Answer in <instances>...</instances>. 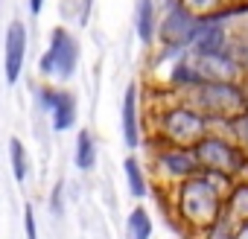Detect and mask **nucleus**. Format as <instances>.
<instances>
[{
	"instance_id": "f257e3e1",
	"label": "nucleus",
	"mask_w": 248,
	"mask_h": 239,
	"mask_svg": "<svg viewBox=\"0 0 248 239\" xmlns=\"http://www.w3.org/2000/svg\"><path fill=\"white\" fill-rule=\"evenodd\" d=\"M231 187H233V178H225L216 172H199L181 181L172 193L175 219H181L193 233L207 230L213 222L225 216V195Z\"/></svg>"
},
{
	"instance_id": "f03ea898",
	"label": "nucleus",
	"mask_w": 248,
	"mask_h": 239,
	"mask_svg": "<svg viewBox=\"0 0 248 239\" xmlns=\"http://www.w3.org/2000/svg\"><path fill=\"white\" fill-rule=\"evenodd\" d=\"M181 99L204 114L210 123H233L248 114V93L239 82H199L196 88L184 90Z\"/></svg>"
},
{
	"instance_id": "7ed1b4c3",
	"label": "nucleus",
	"mask_w": 248,
	"mask_h": 239,
	"mask_svg": "<svg viewBox=\"0 0 248 239\" xmlns=\"http://www.w3.org/2000/svg\"><path fill=\"white\" fill-rule=\"evenodd\" d=\"M158 134L164 137V146H190V149H196L210 134V120L181 99V102H172L161 111Z\"/></svg>"
},
{
	"instance_id": "20e7f679",
	"label": "nucleus",
	"mask_w": 248,
	"mask_h": 239,
	"mask_svg": "<svg viewBox=\"0 0 248 239\" xmlns=\"http://www.w3.org/2000/svg\"><path fill=\"white\" fill-rule=\"evenodd\" d=\"M196 155H199L204 172H216V175H225V178H233V181L242 178L245 175V166H248L245 149L233 137H225L219 132H210L196 146Z\"/></svg>"
},
{
	"instance_id": "39448f33",
	"label": "nucleus",
	"mask_w": 248,
	"mask_h": 239,
	"mask_svg": "<svg viewBox=\"0 0 248 239\" xmlns=\"http://www.w3.org/2000/svg\"><path fill=\"white\" fill-rule=\"evenodd\" d=\"M41 73L47 79H56V82H67L76 67H79V41L67 32V30H53L50 35V47L47 53L41 56Z\"/></svg>"
},
{
	"instance_id": "423d86ee",
	"label": "nucleus",
	"mask_w": 248,
	"mask_h": 239,
	"mask_svg": "<svg viewBox=\"0 0 248 239\" xmlns=\"http://www.w3.org/2000/svg\"><path fill=\"white\" fill-rule=\"evenodd\" d=\"M187 61L193 64L199 82H239L242 61L233 53H193L187 50Z\"/></svg>"
},
{
	"instance_id": "0eeeda50",
	"label": "nucleus",
	"mask_w": 248,
	"mask_h": 239,
	"mask_svg": "<svg viewBox=\"0 0 248 239\" xmlns=\"http://www.w3.org/2000/svg\"><path fill=\"white\" fill-rule=\"evenodd\" d=\"M199 24H202V18L190 15L178 3V0H172L170 9H167V15H164V21H161V32H158L161 35V44L164 47H172V50H190Z\"/></svg>"
},
{
	"instance_id": "6e6552de",
	"label": "nucleus",
	"mask_w": 248,
	"mask_h": 239,
	"mask_svg": "<svg viewBox=\"0 0 248 239\" xmlns=\"http://www.w3.org/2000/svg\"><path fill=\"white\" fill-rule=\"evenodd\" d=\"M155 164H158V175L170 178L175 184H181V181L204 172L196 149H190V146H164V149H155Z\"/></svg>"
},
{
	"instance_id": "1a4fd4ad",
	"label": "nucleus",
	"mask_w": 248,
	"mask_h": 239,
	"mask_svg": "<svg viewBox=\"0 0 248 239\" xmlns=\"http://www.w3.org/2000/svg\"><path fill=\"white\" fill-rule=\"evenodd\" d=\"M41 108L50 114V123L56 132H67L76 126V96L62 88H38Z\"/></svg>"
},
{
	"instance_id": "9d476101",
	"label": "nucleus",
	"mask_w": 248,
	"mask_h": 239,
	"mask_svg": "<svg viewBox=\"0 0 248 239\" xmlns=\"http://www.w3.org/2000/svg\"><path fill=\"white\" fill-rule=\"evenodd\" d=\"M3 73H6V85H15L21 70H24V59H27V27L21 21H12L6 30V41H3Z\"/></svg>"
},
{
	"instance_id": "9b49d317",
	"label": "nucleus",
	"mask_w": 248,
	"mask_h": 239,
	"mask_svg": "<svg viewBox=\"0 0 248 239\" xmlns=\"http://www.w3.org/2000/svg\"><path fill=\"white\" fill-rule=\"evenodd\" d=\"M138 93L140 88L138 85H129L126 93H123V111H120V120H123V140H126L129 149H138L140 146V117H138Z\"/></svg>"
},
{
	"instance_id": "f8f14e48",
	"label": "nucleus",
	"mask_w": 248,
	"mask_h": 239,
	"mask_svg": "<svg viewBox=\"0 0 248 239\" xmlns=\"http://www.w3.org/2000/svg\"><path fill=\"white\" fill-rule=\"evenodd\" d=\"M225 44H228V30L219 21H202L193 35L190 50L193 53H225Z\"/></svg>"
},
{
	"instance_id": "ddd939ff",
	"label": "nucleus",
	"mask_w": 248,
	"mask_h": 239,
	"mask_svg": "<svg viewBox=\"0 0 248 239\" xmlns=\"http://www.w3.org/2000/svg\"><path fill=\"white\" fill-rule=\"evenodd\" d=\"M225 213L236 222H248V178H236L225 195Z\"/></svg>"
},
{
	"instance_id": "4468645a",
	"label": "nucleus",
	"mask_w": 248,
	"mask_h": 239,
	"mask_svg": "<svg viewBox=\"0 0 248 239\" xmlns=\"http://www.w3.org/2000/svg\"><path fill=\"white\" fill-rule=\"evenodd\" d=\"M135 27H138L140 44H152V41H155V32H161L158 24H155V3H152V0H138Z\"/></svg>"
},
{
	"instance_id": "2eb2a0df",
	"label": "nucleus",
	"mask_w": 248,
	"mask_h": 239,
	"mask_svg": "<svg viewBox=\"0 0 248 239\" xmlns=\"http://www.w3.org/2000/svg\"><path fill=\"white\" fill-rule=\"evenodd\" d=\"M178 3H181L190 15H196V18H202V21H222V18L233 15V9H231V12H222L228 0H178Z\"/></svg>"
},
{
	"instance_id": "dca6fc26",
	"label": "nucleus",
	"mask_w": 248,
	"mask_h": 239,
	"mask_svg": "<svg viewBox=\"0 0 248 239\" xmlns=\"http://www.w3.org/2000/svg\"><path fill=\"white\" fill-rule=\"evenodd\" d=\"M73 164H76V169H82V172H88V169H93V166H96V143H93V137H91V132H88V129H82V132L76 134Z\"/></svg>"
},
{
	"instance_id": "f3484780",
	"label": "nucleus",
	"mask_w": 248,
	"mask_h": 239,
	"mask_svg": "<svg viewBox=\"0 0 248 239\" xmlns=\"http://www.w3.org/2000/svg\"><path fill=\"white\" fill-rule=\"evenodd\" d=\"M123 169H126L129 193H132L135 198H143V195H146V175H143V166H140V161H138V158H126Z\"/></svg>"
},
{
	"instance_id": "a211bd4d",
	"label": "nucleus",
	"mask_w": 248,
	"mask_h": 239,
	"mask_svg": "<svg viewBox=\"0 0 248 239\" xmlns=\"http://www.w3.org/2000/svg\"><path fill=\"white\" fill-rule=\"evenodd\" d=\"M126 233H129V239H149L152 236V219L143 207L132 210V216L126 222Z\"/></svg>"
},
{
	"instance_id": "6ab92c4d",
	"label": "nucleus",
	"mask_w": 248,
	"mask_h": 239,
	"mask_svg": "<svg viewBox=\"0 0 248 239\" xmlns=\"http://www.w3.org/2000/svg\"><path fill=\"white\" fill-rule=\"evenodd\" d=\"M9 155H12V172H15V181H27L30 175V158H27V149L18 137L9 140Z\"/></svg>"
},
{
	"instance_id": "aec40b11",
	"label": "nucleus",
	"mask_w": 248,
	"mask_h": 239,
	"mask_svg": "<svg viewBox=\"0 0 248 239\" xmlns=\"http://www.w3.org/2000/svg\"><path fill=\"white\" fill-rule=\"evenodd\" d=\"M236 227H239V222L225 213L219 222H213L207 230H202L199 239H233V236H236Z\"/></svg>"
},
{
	"instance_id": "412c9836",
	"label": "nucleus",
	"mask_w": 248,
	"mask_h": 239,
	"mask_svg": "<svg viewBox=\"0 0 248 239\" xmlns=\"http://www.w3.org/2000/svg\"><path fill=\"white\" fill-rule=\"evenodd\" d=\"M228 129H231V137L245 149V155H248V114H242L239 120H233V123H228Z\"/></svg>"
},
{
	"instance_id": "4be33fe9",
	"label": "nucleus",
	"mask_w": 248,
	"mask_h": 239,
	"mask_svg": "<svg viewBox=\"0 0 248 239\" xmlns=\"http://www.w3.org/2000/svg\"><path fill=\"white\" fill-rule=\"evenodd\" d=\"M24 227H27V239H38V227H35V207L24 204Z\"/></svg>"
},
{
	"instance_id": "5701e85b",
	"label": "nucleus",
	"mask_w": 248,
	"mask_h": 239,
	"mask_svg": "<svg viewBox=\"0 0 248 239\" xmlns=\"http://www.w3.org/2000/svg\"><path fill=\"white\" fill-rule=\"evenodd\" d=\"M62 190H64V184L59 181V184L53 187V198H50V207H53L56 216H62Z\"/></svg>"
},
{
	"instance_id": "b1692460",
	"label": "nucleus",
	"mask_w": 248,
	"mask_h": 239,
	"mask_svg": "<svg viewBox=\"0 0 248 239\" xmlns=\"http://www.w3.org/2000/svg\"><path fill=\"white\" fill-rule=\"evenodd\" d=\"M233 239H248V222H239V227H236V236Z\"/></svg>"
},
{
	"instance_id": "393cba45",
	"label": "nucleus",
	"mask_w": 248,
	"mask_h": 239,
	"mask_svg": "<svg viewBox=\"0 0 248 239\" xmlns=\"http://www.w3.org/2000/svg\"><path fill=\"white\" fill-rule=\"evenodd\" d=\"M41 6H44V0H30V12H32V15H38Z\"/></svg>"
}]
</instances>
